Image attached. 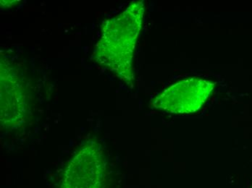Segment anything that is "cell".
<instances>
[{
    "mask_svg": "<svg viewBox=\"0 0 252 188\" xmlns=\"http://www.w3.org/2000/svg\"><path fill=\"white\" fill-rule=\"evenodd\" d=\"M144 8L137 2L104 26L103 36L95 47L96 62L109 70L125 74L131 60Z\"/></svg>",
    "mask_w": 252,
    "mask_h": 188,
    "instance_id": "cell-1",
    "label": "cell"
}]
</instances>
